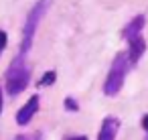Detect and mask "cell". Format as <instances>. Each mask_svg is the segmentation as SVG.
I'll list each match as a JSON object with an SVG mask.
<instances>
[{"label": "cell", "instance_id": "6da1fadb", "mask_svg": "<svg viewBox=\"0 0 148 140\" xmlns=\"http://www.w3.org/2000/svg\"><path fill=\"white\" fill-rule=\"evenodd\" d=\"M53 0H37L33 4V8L29 10L27 14V21H25V27H23V41H21V55H27L29 49L33 47V41H35V35H37V29L43 21V16L47 14V10L51 8Z\"/></svg>", "mask_w": 148, "mask_h": 140}, {"label": "cell", "instance_id": "7a4b0ae2", "mask_svg": "<svg viewBox=\"0 0 148 140\" xmlns=\"http://www.w3.org/2000/svg\"><path fill=\"white\" fill-rule=\"evenodd\" d=\"M29 81H31V71L25 63V55L18 53V57H14L6 69V91L10 95H18L29 87Z\"/></svg>", "mask_w": 148, "mask_h": 140}, {"label": "cell", "instance_id": "3957f363", "mask_svg": "<svg viewBox=\"0 0 148 140\" xmlns=\"http://www.w3.org/2000/svg\"><path fill=\"white\" fill-rule=\"evenodd\" d=\"M130 67L132 65H130L128 53L126 51L118 53L116 59H114V63H112V67H110V73L106 77V83H103V93L108 97H114V95L120 93V89L124 85V79H126V73H128Z\"/></svg>", "mask_w": 148, "mask_h": 140}, {"label": "cell", "instance_id": "277c9868", "mask_svg": "<svg viewBox=\"0 0 148 140\" xmlns=\"http://www.w3.org/2000/svg\"><path fill=\"white\" fill-rule=\"evenodd\" d=\"M39 106H41V97H39V95H31L29 102L18 110V114H16V124L27 126V124L35 118V114L39 112Z\"/></svg>", "mask_w": 148, "mask_h": 140}, {"label": "cell", "instance_id": "5b68a950", "mask_svg": "<svg viewBox=\"0 0 148 140\" xmlns=\"http://www.w3.org/2000/svg\"><path fill=\"white\" fill-rule=\"evenodd\" d=\"M118 128H120V120L114 118V116H108V118L101 122V128H99L97 140H116Z\"/></svg>", "mask_w": 148, "mask_h": 140}, {"label": "cell", "instance_id": "8992f818", "mask_svg": "<svg viewBox=\"0 0 148 140\" xmlns=\"http://www.w3.org/2000/svg\"><path fill=\"white\" fill-rule=\"evenodd\" d=\"M144 51H146V41L142 39V35L130 41V49H128L126 53H128V59H130V65H132V67L138 65V61H140V57L144 55Z\"/></svg>", "mask_w": 148, "mask_h": 140}, {"label": "cell", "instance_id": "52a82bcc", "mask_svg": "<svg viewBox=\"0 0 148 140\" xmlns=\"http://www.w3.org/2000/svg\"><path fill=\"white\" fill-rule=\"evenodd\" d=\"M144 25H146V19H144V14H138V16H134V19H132V21L126 25V29L122 31V37H124V39H128V41H132V39L140 37V33H142Z\"/></svg>", "mask_w": 148, "mask_h": 140}, {"label": "cell", "instance_id": "ba28073f", "mask_svg": "<svg viewBox=\"0 0 148 140\" xmlns=\"http://www.w3.org/2000/svg\"><path fill=\"white\" fill-rule=\"evenodd\" d=\"M55 79H57V73H55V71H47V73L39 79V85H41V87L53 85V83H55Z\"/></svg>", "mask_w": 148, "mask_h": 140}, {"label": "cell", "instance_id": "9c48e42d", "mask_svg": "<svg viewBox=\"0 0 148 140\" xmlns=\"http://www.w3.org/2000/svg\"><path fill=\"white\" fill-rule=\"evenodd\" d=\"M65 110H67V112H77V110H79V104H77L73 97H65Z\"/></svg>", "mask_w": 148, "mask_h": 140}, {"label": "cell", "instance_id": "30bf717a", "mask_svg": "<svg viewBox=\"0 0 148 140\" xmlns=\"http://www.w3.org/2000/svg\"><path fill=\"white\" fill-rule=\"evenodd\" d=\"M14 140H43V136H41V132H35V134H27V136H16Z\"/></svg>", "mask_w": 148, "mask_h": 140}, {"label": "cell", "instance_id": "8fae6325", "mask_svg": "<svg viewBox=\"0 0 148 140\" xmlns=\"http://www.w3.org/2000/svg\"><path fill=\"white\" fill-rule=\"evenodd\" d=\"M6 43H8V35L4 31H0V55H2V51L6 49Z\"/></svg>", "mask_w": 148, "mask_h": 140}, {"label": "cell", "instance_id": "7c38bea8", "mask_svg": "<svg viewBox=\"0 0 148 140\" xmlns=\"http://www.w3.org/2000/svg\"><path fill=\"white\" fill-rule=\"evenodd\" d=\"M142 128H144V130H146V134H148V114L142 118Z\"/></svg>", "mask_w": 148, "mask_h": 140}, {"label": "cell", "instance_id": "4fadbf2b", "mask_svg": "<svg viewBox=\"0 0 148 140\" xmlns=\"http://www.w3.org/2000/svg\"><path fill=\"white\" fill-rule=\"evenodd\" d=\"M67 140H87V136H73V138H67Z\"/></svg>", "mask_w": 148, "mask_h": 140}, {"label": "cell", "instance_id": "5bb4252c", "mask_svg": "<svg viewBox=\"0 0 148 140\" xmlns=\"http://www.w3.org/2000/svg\"><path fill=\"white\" fill-rule=\"evenodd\" d=\"M0 114H2V89H0Z\"/></svg>", "mask_w": 148, "mask_h": 140}, {"label": "cell", "instance_id": "9a60e30c", "mask_svg": "<svg viewBox=\"0 0 148 140\" xmlns=\"http://www.w3.org/2000/svg\"><path fill=\"white\" fill-rule=\"evenodd\" d=\"M146 140H148V136H146Z\"/></svg>", "mask_w": 148, "mask_h": 140}]
</instances>
